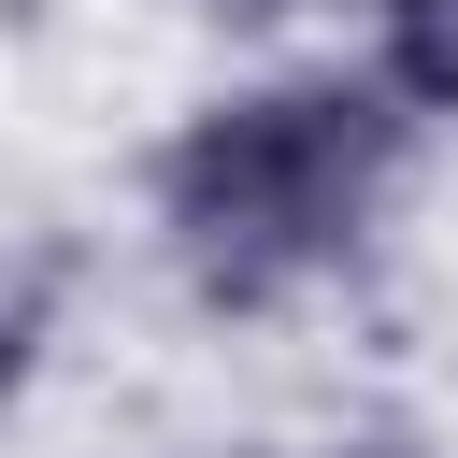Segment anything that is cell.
<instances>
[{
    "label": "cell",
    "instance_id": "cell-1",
    "mask_svg": "<svg viewBox=\"0 0 458 458\" xmlns=\"http://www.w3.org/2000/svg\"><path fill=\"white\" fill-rule=\"evenodd\" d=\"M415 114L358 57H243L143 143V243L215 329H272L358 286L415 186Z\"/></svg>",
    "mask_w": 458,
    "mask_h": 458
},
{
    "label": "cell",
    "instance_id": "cell-2",
    "mask_svg": "<svg viewBox=\"0 0 458 458\" xmlns=\"http://www.w3.org/2000/svg\"><path fill=\"white\" fill-rule=\"evenodd\" d=\"M358 72L415 129H458V0H358Z\"/></svg>",
    "mask_w": 458,
    "mask_h": 458
},
{
    "label": "cell",
    "instance_id": "cell-3",
    "mask_svg": "<svg viewBox=\"0 0 458 458\" xmlns=\"http://www.w3.org/2000/svg\"><path fill=\"white\" fill-rule=\"evenodd\" d=\"M258 458H444V429L401 415V401H344V415H315V429H286V444H258Z\"/></svg>",
    "mask_w": 458,
    "mask_h": 458
},
{
    "label": "cell",
    "instance_id": "cell-4",
    "mask_svg": "<svg viewBox=\"0 0 458 458\" xmlns=\"http://www.w3.org/2000/svg\"><path fill=\"white\" fill-rule=\"evenodd\" d=\"M215 43H243V57H286V29H315L329 0H186Z\"/></svg>",
    "mask_w": 458,
    "mask_h": 458
}]
</instances>
